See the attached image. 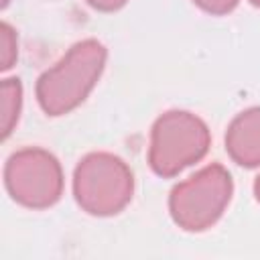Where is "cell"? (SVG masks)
<instances>
[{
  "label": "cell",
  "instance_id": "cell-1",
  "mask_svg": "<svg viewBox=\"0 0 260 260\" xmlns=\"http://www.w3.org/2000/svg\"><path fill=\"white\" fill-rule=\"evenodd\" d=\"M108 51L98 39L75 43L53 67L45 69L35 85L37 102L47 116L75 110L102 77Z\"/></svg>",
  "mask_w": 260,
  "mask_h": 260
},
{
  "label": "cell",
  "instance_id": "cell-2",
  "mask_svg": "<svg viewBox=\"0 0 260 260\" xmlns=\"http://www.w3.org/2000/svg\"><path fill=\"white\" fill-rule=\"evenodd\" d=\"M211 144L207 124L183 110H171L156 118L150 130L148 165L160 177H175L199 162Z\"/></svg>",
  "mask_w": 260,
  "mask_h": 260
},
{
  "label": "cell",
  "instance_id": "cell-3",
  "mask_svg": "<svg viewBox=\"0 0 260 260\" xmlns=\"http://www.w3.org/2000/svg\"><path fill=\"white\" fill-rule=\"evenodd\" d=\"M134 193V175L116 154L89 152L73 173V195L89 215L108 217L120 213Z\"/></svg>",
  "mask_w": 260,
  "mask_h": 260
},
{
  "label": "cell",
  "instance_id": "cell-4",
  "mask_svg": "<svg viewBox=\"0 0 260 260\" xmlns=\"http://www.w3.org/2000/svg\"><path fill=\"white\" fill-rule=\"evenodd\" d=\"M232 193V175L225 167L211 162L173 187L169 195L171 217L185 232H203L223 215Z\"/></svg>",
  "mask_w": 260,
  "mask_h": 260
},
{
  "label": "cell",
  "instance_id": "cell-5",
  "mask_svg": "<svg viewBox=\"0 0 260 260\" xmlns=\"http://www.w3.org/2000/svg\"><path fill=\"white\" fill-rule=\"evenodd\" d=\"M4 185L18 205L47 209L63 195V169L57 156L45 148H20L6 160Z\"/></svg>",
  "mask_w": 260,
  "mask_h": 260
},
{
  "label": "cell",
  "instance_id": "cell-6",
  "mask_svg": "<svg viewBox=\"0 0 260 260\" xmlns=\"http://www.w3.org/2000/svg\"><path fill=\"white\" fill-rule=\"evenodd\" d=\"M225 150L246 169L260 167V106L238 114L225 132Z\"/></svg>",
  "mask_w": 260,
  "mask_h": 260
},
{
  "label": "cell",
  "instance_id": "cell-7",
  "mask_svg": "<svg viewBox=\"0 0 260 260\" xmlns=\"http://www.w3.org/2000/svg\"><path fill=\"white\" fill-rule=\"evenodd\" d=\"M22 108V83L18 77L2 79L0 83V132L6 140L18 124Z\"/></svg>",
  "mask_w": 260,
  "mask_h": 260
},
{
  "label": "cell",
  "instance_id": "cell-8",
  "mask_svg": "<svg viewBox=\"0 0 260 260\" xmlns=\"http://www.w3.org/2000/svg\"><path fill=\"white\" fill-rule=\"evenodd\" d=\"M18 57V41L16 32L8 22L0 24V69L8 71Z\"/></svg>",
  "mask_w": 260,
  "mask_h": 260
},
{
  "label": "cell",
  "instance_id": "cell-9",
  "mask_svg": "<svg viewBox=\"0 0 260 260\" xmlns=\"http://www.w3.org/2000/svg\"><path fill=\"white\" fill-rule=\"evenodd\" d=\"M193 2L209 14H228L238 6V0H193Z\"/></svg>",
  "mask_w": 260,
  "mask_h": 260
},
{
  "label": "cell",
  "instance_id": "cell-10",
  "mask_svg": "<svg viewBox=\"0 0 260 260\" xmlns=\"http://www.w3.org/2000/svg\"><path fill=\"white\" fill-rule=\"evenodd\" d=\"M85 2L100 12H114V10H120L128 0H85Z\"/></svg>",
  "mask_w": 260,
  "mask_h": 260
},
{
  "label": "cell",
  "instance_id": "cell-11",
  "mask_svg": "<svg viewBox=\"0 0 260 260\" xmlns=\"http://www.w3.org/2000/svg\"><path fill=\"white\" fill-rule=\"evenodd\" d=\"M254 195H256V199L260 201V175H258L256 181H254Z\"/></svg>",
  "mask_w": 260,
  "mask_h": 260
},
{
  "label": "cell",
  "instance_id": "cell-12",
  "mask_svg": "<svg viewBox=\"0 0 260 260\" xmlns=\"http://www.w3.org/2000/svg\"><path fill=\"white\" fill-rule=\"evenodd\" d=\"M250 4H254V6H258V8H260V0H250Z\"/></svg>",
  "mask_w": 260,
  "mask_h": 260
}]
</instances>
